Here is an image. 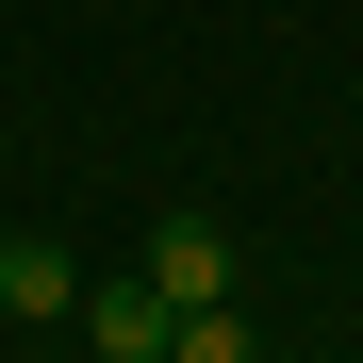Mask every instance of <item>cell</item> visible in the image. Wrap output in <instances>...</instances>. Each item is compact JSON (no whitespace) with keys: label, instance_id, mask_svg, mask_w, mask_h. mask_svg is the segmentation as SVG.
<instances>
[{"label":"cell","instance_id":"cell-2","mask_svg":"<svg viewBox=\"0 0 363 363\" xmlns=\"http://www.w3.org/2000/svg\"><path fill=\"white\" fill-rule=\"evenodd\" d=\"M67 330H83L99 363H165V347H182V297H165L149 264H116V281H83V314H67Z\"/></svg>","mask_w":363,"mask_h":363},{"label":"cell","instance_id":"cell-1","mask_svg":"<svg viewBox=\"0 0 363 363\" xmlns=\"http://www.w3.org/2000/svg\"><path fill=\"white\" fill-rule=\"evenodd\" d=\"M133 264L182 297V314H199V297H231V215H215V199H165V215L133 231Z\"/></svg>","mask_w":363,"mask_h":363},{"label":"cell","instance_id":"cell-3","mask_svg":"<svg viewBox=\"0 0 363 363\" xmlns=\"http://www.w3.org/2000/svg\"><path fill=\"white\" fill-rule=\"evenodd\" d=\"M67 314H83V264L50 231H0V330H67Z\"/></svg>","mask_w":363,"mask_h":363}]
</instances>
